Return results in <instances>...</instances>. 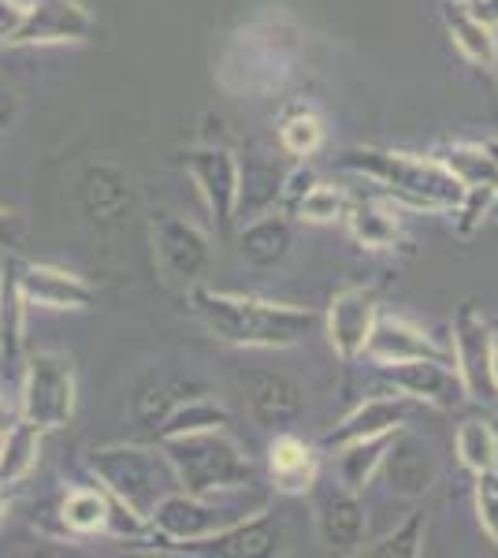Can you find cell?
Wrapping results in <instances>:
<instances>
[{"instance_id":"6da1fadb","label":"cell","mask_w":498,"mask_h":558,"mask_svg":"<svg viewBox=\"0 0 498 558\" xmlns=\"http://www.w3.org/2000/svg\"><path fill=\"white\" fill-rule=\"evenodd\" d=\"M186 302L194 317L212 331L216 339L246 350H283L297 347L320 328V313L305 305L246 299V294L212 291L205 283H194L186 291Z\"/></svg>"},{"instance_id":"7a4b0ae2","label":"cell","mask_w":498,"mask_h":558,"mask_svg":"<svg viewBox=\"0 0 498 558\" xmlns=\"http://www.w3.org/2000/svg\"><path fill=\"white\" fill-rule=\"evenodd\" d=\"M157 444L179 476V488L190 495L253 492L260 484V470L242 454V447L228 436V428L165 436Z\"/></svg>"},{"instance_id":"3957f363","label":"cell","mask_w":498,"mask_h":558,"mask_svg":"<svg viewBox=\"0 0 498 558\" xmlns=\"http://www.w3.org/2000/svg\"><path fill=\"white\" fill-rule=\"evenodd\" d=\"M86 465H89V476H94L120 507L138 514L142 521H149L157 502L179 488V476L171 470L165 451H160V444L157 447H146V444L94 447Z\"/></svg>"},{"instance_id":"277c9868","label":"cell","mask_w":498,"mask_h":558,"mask_svg":"<svg viewBox=\"0 0 498 558\" xmlns=\"http://www.w3.org/2000/svg\"><path fill=\"white\" fill-rule=\"evenodd\" d=\"M342 168L361 172L394 197L410 205H424V209H461L465 205V183L442 160L387 149H347Z\"/></svg>"},{"instance_id":"5b68a950","label":"cell","mask_w":498,"mask_h":558,"mask_svg":"<svg viewBox=\"0 0 498 558\" xmlns=\"http://www.w3.org/2000/svg\"><path fill=\"white\" fill-rule=\"evenodd\" d=\"M265 510V499L242 502V492H223V495H190L175 488L171 495L157 502V510L149 514V539L160 544H186V539L212 536L220 529L234 525V521Z\"/></svg>"},{"instance_id":"8992f818","label":"cell","mask_w":498,"mask_h":558,"mask_svg":"<svg viewBox=\"0 0 498 558\" xmlns=\"http://www.w3.org/2000/svg\"><path fill=\"white\" fill-rule=\"evenodd\" d=\"M78 410V380L75 362L60 350H41V354L23 362V421L38 425L41 432L68 428Z\"/></svg>"},{"instance_id":"52a82bcc","label":"cell","mask_w":498,"mask_h":558,"mask_svg":"<svg viewBox=\"0 0 498 558\" xmlns=\"http://www.w3.org/2000/svg\"><path fill=\"white\" fill-rule=\"evenodd\" d=\"M149 250L160 283L175 287V291H190L194 283H202V276L212 265V242L205 231L168 209L149 216Z\"/></svg>"},{"instance_id":"ba28073f","label":"cell","mask_w":498,"mask_h":558,"mask_svg":"<svg viewBox=\"0 0 498 558\" xmlns=\"http://www.w3.org/2000/svg\"><path fill=\"white\" fill-rule=\"evenodd\" d=\"M97 23L83 0H31L20 34L8 49H52V45H86Z\"/></svg>"},{"instance_id":"9c48e42d","label":"cell","mask_w":498,"mask_h":558,"mask_svg":"<svg viewBox=\"0 0 498 558\" xmlns=\"http://www.w3.org/2000/svg\"><path fill=\"white\" fill-rule=\"evenodd\" d=\"M15 283L26 302V310H52V313H83L94 305L97 291L89 279L78 272H68L60 265H45V260H15Z\"/></svg>"},{"instance_id":"30bf717a","label":"cell","mask_w":498,"mask_h":558,"mask_svg":"<svg viewBox=\"0 0 498 558\" xmlns=\"http://www.w3.org/2000/svg\"><path fill=\"white\" fill-rule=\"evenodd\" d=\"M183 168L194 179L208 216L220 231L234 228V202H239V157L223 146H197L183 157Z\"/></svg>"},{"instance_id":"8fae6325","label":"cell","mask_w":498,"mask_h":558,"mask_svg":"<svg viewBox=\"0 0 498 558\" xmlns=\"http://www.w3.org/2000/svg\"><path fill=\"white\" fill-rule=\"evenodd\" d=\"M316 488V533H320L324 544L331 551H361L368 533V518L365 507H361L357 492H350L347 484H335V481H313Z\"/></svg>"},{"instance_id":"7c38bea8","label":"cell","mask_w":498,"mask_h":558,"mask_svg":"<svg viewBox=\"0 0 498 558\" xmlns=\"http://www.w3.org/2000/svg\"><path fill=\"white\" fill-rule=\"evenodd\" d=\"M279 533L276 518L268 510H257V514L234 521V525L220 529L212 536L202 539H186V544H175L171 551L175 555H202V558H260V555H276L279 551Z\"/></svg>"},{"instance_id":"4fadbf2b","label":"cell","mask_w":498,"mask_h":558,"mask_svg":"<svg viewBox=\"0 0 498 558\" xmlns=\"http://www.w3.org/2000/svg\"><path fill=\"white\" fill-rule=\"evenodd\" d=\"M384 376L405 395V399L424 402V407L450 410V407H458L461 399H469L458 368L450 362H436V357H410V362L384 365Z\"/></svg>"},{"instance_id":"5bb4252c","label":"cell","mask_w":498,"mask_h":558,"mask_svg":"<svg viewBox=\"0 0 498 558\" xmlns=\"http://www.w3.org/2000/svg\"><path fill=\"white\" fill-rule=\"evenodd\" d=\"M491 350H495V336L484 324V317L476 313V305H461L454 317V347H450V357H454V368L465 384L469 399H487L491 395Z\"/></svg>"},{"instance_id":"9a60e30c","label":"cell","mask_w":498,"mask_h":558,"mask_svg":"<svg viewBox=\"0 0 498 558\" xmlns=\"http://www.w3.org/2000/svg\"><path fill=\"white\" fill-rule=\"evenodd\" d=\"M78 205H83L89 223L116 228L134 205L131 175L112 160H94V165L83 168V179H78Z\"/></svg>"},{"instance_id":"2e32d148","label":"cell","mask_w":498,"mask_h":558,"mask_svg":"<svg viewBox=\"0 0 498 558\" xmlns=\"http://www.w3.org/2000/svg\"><path fill=\"white\" fill-rule=\"evenodd\" d=\"M328 343L342 362H353L357 354H365L368 331L376 324V291L373 287H347L339 291L328 305Z\"/></svg>"},{"instance_id":"e0dca14e","label":"cell","mask_w":498,"mask_h":558,"mask_svg":"<svg viewBox=\"0 0 498 558\" xmlns=\"http://www.w3.org/2000/svg\"><path fill=\"white\" fill-rule=\"evenodd\" d=\"M287 168L279 165L276 153L250 146L239 157V202H234V220H253L260 213H271L283 202Z\"/></svg>"},{"instance_id":"ac0fdd59","label":"cell","mask_w":498,"mask_h":558,"mask_svg":"<svg viewBox=\"0 0 498 558\" xmlns=\"http://www.w3.org/2000/svg\"><path fill=\"white\" fill-rule=\"evenodd\" d=\"M242 387H246V402L250 413L260 428H291L305 410V395L291 376L283 373H265V368H253V373L242 376Z\"/></svg>"},{"instance_id":"d6986e66","label":"cell","mask_w":498,"mask_h":558,"mask_svg":"<svg viewBox=\"0 0 498 558\" xmlns=\"http://www.w3.org/2000/svg\"><path fill=\"white\" fill-rule=\"evenodd\" d=\"M376 476H384L387 488H391L398 499H421V495L436 484V458H432L424 439L398 428Z\"/></svg>"},{"instance_id":"ffe728a7","label":"cell","mask_w":498,"mask_h":558,"mask_svg":"<svg viewBox=\"0 0 498 558\" xmlns=\"http://www.w3.org/2000/svg\"><path fill=\"white\" fill-rule=\"evenodd\" d=\"M365 354L379 365H394V362H410V357H436V362H450V350H442L439 343H432V336H424L421 328L398 320V317H376L373 331H368Z\"/></svg>"},{"instance_id":"44dd1931","label":"cell","mask_w":498,"mask_h":558,"mask_svg":"<svg viewBox=\"0 0 498 558\" xmlns=\"http://www.w3.org/2000/svg\"><path fill=\"white\" fill-rule=\"evenodd\" d=\"M405 417H410V399H405V395H376V399L361 402L357 410H350L347 417L324 436V444L342 447V444H353V439L387 436V432L402 428Z\"/></svg>"},{"instance_id":"7402d4cb","label":"cell","mask_w":498,"mask_h":558,"mask_svg":"<svg viewBox=\"0 0 498 558\" xmlns=\"http://www.w3.org/2000/svg\"><path fill=\"white\" fill-rule=\"evenodd\" d=\"M291 242H294L291 220H287L279 209H271V213H260V216H253V220L242 223L239 254L253 268H271L291 254Z\"/></svg>"},{"instance_id":"603a6c76","label":"cell","mask_w":498,"mask_h":558,"mask_svg":"<svg viewBox=\"0 0 498 558\" xmlns=\"http://www.w3.org/2000/svg\"><path fill=\"white\" fill-rule=\"evenodd\" d=\"M23 347H26V302L15 283L12 254H8L4 276H0V368L8 376H23Z\"/></svg>"},{"instance_id":"cb8c5ba5","label":"cell","mask_w":498,"mask_h":558,"mask_svg":"<svg viewBox=\"0 0 498 558\" xmlns=\"http://www.w3.org/2000/svg\"><path fill=\"white\" fill-rule=\"evenodd\" d=\"M268 473H271L276 492H287V495L313 492V481H316L313 447H305L297 436H276V444H271V451H268Z\"/></svg>"},{"instance_id":"d4e9b609","label":"cell","mask_w":498,"mask_h":558,"mask_svg":"<svg viewBox=\"0 0 498 558\" xmlns=\"http://www.w3.org/2000/svg\"><path fill=\"white\" fill-rule=\"evenodd\" d=\"M41 436L45 432L31 421L20 417V425H12L0 439V484H20L23 476H31V470L41 458Z\"/></svg>"},{"instance_id":"484cf974","label":"cell","mask_w":498,"mask_h":558,"mask_svg":"<svg viewBox=\"0 0 498 558\" xmlns=\"http://www.w3.org/2000/svg\"><path fill=\"white\" fill-rule=\"evenodd\" d=\"M398 432V428H394ZM394 432L387 436H368V439H353V444L339 447V484H347L350 492H365L373 484V476L379 473L387 447H391Z\"/></svg>"},{"instance_id":"4316f807","label":"cell","mask_w":498,"mask_h":558,"mask_svg":"<svg viewBox=\"0 0 498 558\" xmlns=\"http://www.w3.org/2000/svg\"><path fill=\"white\" fill-rule=\"evenodd\" d=\"M231 425V413L220 407V402L205 399V391L186 395L183 402H175L171 413L157 425L153 436L165 439V436H186V432H205V428H228Z\"/></svg>"},{"instance_id":"83f0119b","label":"cell","mask_w":498,"mask_h":558,"mask_svg":"<svg viewBox=\"0 0 498 558\" xmlns=\"http://www.w3.org/2000/svg\"><path fill=\"white\" fill-rule=\"evenodd\" d=\"M186 395H197V391L190 384L160 380V376H153L149 384H142L138 391H134V399H131V413H134V421H138V428L157 432V425L168 417L171 407H175V402H183Z\"/></svg>"},{"instance_id":"f1b7e54d","label":"cell","mask_w":498,"mask_h":558,"mask_svg":"<svg viewBox=\"0 0 498 558\" xmlns=\"http://www.w3.org/2000/svg\"><path fill=\"white\" fill-rule=\"evenodd\" d=\"M447 26H450V38H454V45L461 49V57L473 60L479 68H491L495 26H487L476 12H465V8H450Z\"/></svg>"},{"instance_id":"f546056e","label":"cell","mask_w":498,"mask_h":558,"mask_svg":"<svg viewBox=\"0 0 498 558\" xmlns=\"http://www.w3.org/2000/svg\"><path fill=\"white\" fill-rule=\"evenodd\" d=\"M454 447H458V462L473 476L498 465V436L487 421H465V425L458 428Z\"/></svg>"},{"instance_id":"4dcf8cb0","label":"cell","mask_w":498,"mask_h":558,"mask_svg":"<svg viewBox=\"0 0 498 558\" xmlns=\"http://www.w3.org/2000/svg\"><path fill=\"white\" fill-rule=\"evenodd\" d=\"M350 231H353V239L365 242V246H373V250L394 246V239H398L394 216L384 213L379 205H353V209H350Z\"/></svg>"},{"instance_id":"1f68e13d","label":"cell","mask_w":498,"mask_h":558,"mask_svg":"<svg viewBox=\"0 0 498 558\" xmlns=\"http://www.w3.org/2000/svg\"><path fill=\"white\" fill-rule=\"evenodd\" d=\"M424 551V510H413L394 533H387L379 544L365 547L368 558H416Z\"/></svg>"},{"instance_id":"d6a6232c","label":"cell","mask_w":498,"mask_h":558,"mask_svg":"<svg viewBox=\"0 0 498 558\" xmlns=\"http://www.w3.org/2000/svg\"><path fill=\"white\" fill-rule=\"evenodd\" d=\"M447 168L454 172L461 183H465V191H498V160L487 157L484 149H458L450 153Z\"/></svg>"},{"instance_id":"836d02e7","label":"cell","mask_w":498,"mask_h":558,"mask_svg":"<svg viewBox=\"0 0 498 558\" xmlns=\"http://www.w3.org/2000/svg\"><path fill=\"white\" fill-rule=\"evenodd\" d=\"M320 142H324V128L309 112H291L279 123V146L291 153V157H313L320 149Z\"/></svg>"},{"instance_id":"e575fe53","label":"cell","mask_w":498,"mask_h":558,"mask_svg":"<svg viewBox=\"0 0 498 558\" xmlns=\"http://www.w3.org/2000/svg\"><path fill=\"white\" fill-rule=\"evenodd\" d=\"M294 213L302 216V220H309V223H335L342 213H347V202H342V194L335 191V186L313 183L309 191L297 197Z\"/></svg>"},{"instance_id":"d590c367","label":"cell","mask_w":498,"mask_h":558,"mask_svg":"<svg viewBox=\"0 0 498 558\" xmlns=\"http://www.w3.org/2000/svg\"><path fill=\"white\" fill-rule=\"evenodd\" d=\"M473 502H476L479 529H484L487 539H491V544L498 547V465H495V470L476 473Z\"/></svg>"},{"instance_id":"8d00e7d4","label":"cell","mask_w":498,"mask_h":558,"mask_svg":"<svg viewBox=\"0 0 498 558\" xmlns=\"http://www.w3.org/2000/svg\"><path fill=\"white\" fill-rule=\"evenodd\" d=\"M23 213L8 209V205H0V254H20L23 246Z\"/></svg>"},{"instance_id":"74e56055","label":"cell","mask_w":498,"mask_h":558,"mask_svg":"<svg viewBox=\"0 0 498 558\" xmlns=\"http://www.w3.org/2000/svg\"><path fill=\"white\" fill-rule=\"evenodd\" d=\"M26 8H31L26 0H0V45H12L26 20Z\"/></svg>"},{"instance_id":"f35d334b","label":"cell","mask_w":498,"mask_h":558,"mask_svg":"<svg viewBox=\"0 0 498 558\" xmlns=\"http://www.w3.org/2000/svg\"><path fill=\"white\" fill-rule=\"evenodd\" d=\"M20 112H23L20 94H15L12 86L0 83V138H4V134H12V128L20 123Z\"/></svg>"},{"instance_id":"ab89813d","label":"cell","mask_w":498,"mask_h":558,"mask_svg":"<svg viewBox=\"0 0 498 558\" xmlns=\"http://www.w3.org/2000/svg\"><path fill=\"white\" fill-rule=\"evenodd\" d=\"M20 417H23V413L15 410L12 402L4 399V395H0V436H4V432L12 428V425H20Z\"/></svg>"},{"instance_id":"60d3db41","label":"cell","mask_w":498,"mask_h":558,"mask_svg":"<svg viewBox=\"0 0 498 558\" xmlns=\"http://www.w3.org/2000/svg\"><path fill=\"white\" fill-rule=\"evenodd\" d=\"M473 12H476L487 26H498V0H476Z\"/></svg>"},{"instance_id":"b9f144b4","label":"cell","mask_w":498,"mask_h":558,"mask_svg":"<svg viewBox=\"0 0 498 558\" xmlns=\"http://www.w3.org/2000/svg\"><path fill=\"white\" fill-rule=\"evenodd\" d=\"M487 373H491V391H498V347L491 350V368Z\"/></svg>"},{"instance_id":"7bdbcfd3","label":"cell","mask_w":498,"mask_h":558,"mask_svg":"<svg viewBox=\"0 0 498 558\" xmlns=\"http://www.w3.org/2000/svg\"><path fill=\"white\" fill-rule=\"evenodd\" d=\"M4 510H8V488L0 484V518H4Z\"/></svg>"},{"instance_id":"ee69618b","label":"cell","mask_w":498,"mask_h":558,"mask_svg":"<svg viewBox=\"0 0 498 558\" xmlns=\"http://www.w3.org/2000/svg\"><path fill=\"white\" fill-rule=\"evenodd\" d=\"M491 71H495V78H498V26H495V57H491Z\"/></svg>"},{"instance_id":"f6af8a7d","label":"cell","mask_w":498,"mask_h":558,"mask_svg":"<svg viewBox=\"0 0 498 558\" xmlns=\"http://www.w3.org/2000/svg\"><path fill=\"white\" fill-rule=\"evenodd\" d=\"M0 276H4V260H0Z\"/></svg>"},{"instance_id":"bcb514c9","label":"cell","mask_w":498,"mask_h":558,"mask_svg":"<svg viewBox=\"0 0 498 558\" xmlns=\"http://www.w3.org/2000/svg\"><path fill=\"white\" fill-rule=\"evenodd\" d=\"M0 439H4V436H0Z\"/></svg>"}]
</instances>
